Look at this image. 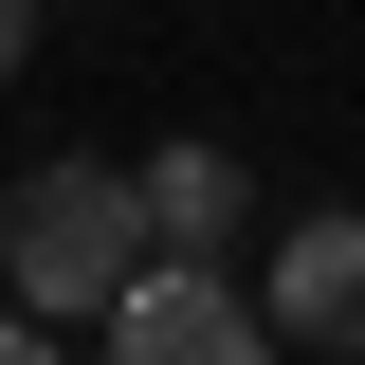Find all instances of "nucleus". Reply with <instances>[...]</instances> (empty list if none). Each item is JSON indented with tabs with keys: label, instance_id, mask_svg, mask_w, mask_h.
Listing matches in <instances>:
<instances>
[{
	"label": "nucleus",
	"instance_id": "obj_2",
	"mask_svg": "<svg viewBox=\"0 0 365 365\" xmlns=\"http://www.w3.org/2000/svg\"><path fill=\"white\" fill-rule=\"evenodd\" d=\"M110 365H256L274 311H256V274L237 256H182V237H146V274L110 292V329H91Z\"/></svg>",
	"mask_w": 365,
	"mask_h": 365
},
{
	"label": "nucleus",
	"instance_id": "obj_3",
	"mask_svg": "<svg viewBox=\"0 0 365 365\" xmlns=\"http://www.w3.org/2000/svg\"><path fill=\"white\" fill-rule=\"evenodd\" d=\"M256 311H274V347H329V365H365V220H347V201H311V220L274 237Z\"/></svg>",
	"mask_w": 365,
	"mask_h": 365
},
{
	"label": "nucleus",
	"instance_id": "obj_1",
	"mask_svg": "<svg viewBox=\"0 0 365 365\" xmlns=\"http://www.w3.org/2000/svg\"><path fill=\"white\" fill-rule=\"evenodd\" d=\"M146 274V182L110 165V146H55V165L0 182V292L55 329H110V292Z\"/></svg>",
	"mask_w": 365,
	"mask_h": 365
},
{
	"label": "nucleus",
	"instance_id": "obj_4",
	"mask_svg": "<svg viewBox=\"0 0 365 365\" xmlns=\"http://www.w3.org/2000/svg\"><path fill=\"white\" fill-rule=\"evenodd\" d=\"M146 237H182V256H237V237H256V165H237V146H146Z\"/></svg>",
	"mask_w": 365,
	"mask_h": 365
},
{
	"label": "nucleus",
	"instance_id": "obj_5",
	"mask_svg": "<svg viewBox=\"0 0 365 365\" xmlns=\"http://www.w3.org/2000/svg\"><path fill=\"white\" fill-rule=\"evenodd\" d=\"M55 347V311H19V292H0V365H37Z\"/></svg>",
	"mask_w": 365,
	"mask_h": 365
},
{
	"label": "nucleus",
	"instance_id": "obj_6",
	"mask_svg": "<svg viewBox=\"0 0 365 365\" xmlns=\"http://www.w3.org/2000/svg\"><path fill=\"white\" fill-rule=\"evenodd\" d=\"M19 55H37V0H0V91H19Z\"/></svg>",
	"mask_w": 365,
	"mask_h": 365
}]
</instances>
